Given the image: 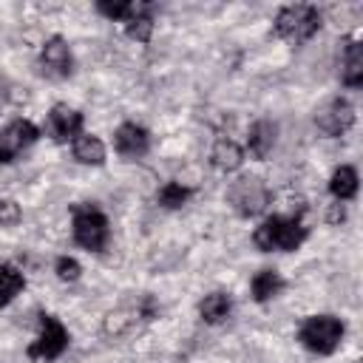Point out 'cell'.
Segmentation results:
<instances>
[{
    "instance_id": "6da1fadb",
    "label": "cell",
    "mask_w": 363,
    "mask_h": 363,
    "mask_svg": "<svg viewBox=\"0 0 363 363\" xmlns=\"http://www.w3.org/2000/svg\"><path fill=\"white\" fill-rule=\"evenodd\" d=\"M309 230L301 221V216H267L255 233L252 244L261 252H292L306 241Z\"/></svg>"
},
{
    "instance_id": "7a4b0ae2",
    "label": "cell",
    "mask_w": 363,
    "mask_h": 363,
    "mask_svg": "<svg viewBox=\"0 0 363 363\" xmlns=\"http://www.w3.org/2000/svg\"><path fill=\"white\" fill-rule=\"evenodd\" d=\"M318 31H320V11L309 3L284 6L275 14V23H272V34L292 43V45H301V43L312 40Z\"/></svg>"
},
{
    "instance_id": "3957f363",
    "label": "cell",
    "mask_w": 363,
    "mask_h": 363,
    "mask_svg": "<svg viewBox=\"0 0 363 363\" xmlns=\"http://www.w3.org/2000/svg\"><path fill=\"white\" fill-rule=\"evenodd\" d=\"M343 335H346L343 320L335 318V315H326V312L323 315H309L298 329L301 346L309 349L312 354H332L340 346Z\"/></svg>"
},
{
    "instance_id": "277c9868",
    "label": "cell",
    "mask_w": 363,
    "mask_h": 363,
    "mask_svg": "<svg viewBox=\"0 0 363 363\" xmlns=\"http://www.w3.org/2000/svg\"><path fill=\"white\" fill-rule=\"evenodd\" d=\"M71 235L88 252L105 250L108 235H111V227H108L105 213L99 207H94V204H77L71 210Z\"/></svg>"
},
{
    "instance_id": "5b68a950",
    "label": "cell",
    "mask_w": 363,
    "mask_h": 363,
    "mask_svg": "<svg viewBox=\"0 0 363 363\" xmlns=\"http://www.w3.org/2000/svg\"><path fill=\"white\" fill-rule=\"evenodd\" d=\"M227 204L241 216V218H255L267 210L269 204V187L258 179V176H238L235 182H230L227 187Z\"/></svg>"
},
{
    "instance_id": "8992f818",
    "label": "cell",
    "mask_w": 363,
    "mask_h": 363,
    "mask_svg": "<svg viewBox=\"0 0 363 363\" xmlns=\"http://www.w3.org/2000/svg\"><path fill=\"white\" fill-rule=\"evenodd\" d=\"M68 329L54 318V315H43L40 318V332L31 340V346L26 349V354L37 363H51L57 360L65 349H68Z\"/></svg>"
},
{
    "instance_id": "52a82bcc",
    "label": "cell",
    "mask_w": 363,
    "mask_h": 363,
    "mask_svg": "<svg viewBox=\"0 0 363 363\" xmlns=\"http://www.w3.org/2000/svg\"><path fill=\"white\" fill-rule=\"evenodd\" d=\"M315 125L320 133L326 136H343L352 125H354V108L349 99L343 96H335V99H326L318 111H315Z\"/></svg>"
},
{
    "instance_id": "ba28073f",
    "label": "cell",
    "mask_w": 363,
    "mask_h": 363,
    "mask_svg": "<svg viewBox=\"0 0 363 363\" xmlns=\"http://www.w3.org/2000/svg\"><path fill=\"white\" fill-rule=\"evenodd\" d=\"M40 136L37 125L28 119H11L6 128H0V162H14L28 145H34Z\"/></svg>"
},
{
    "instance_id": "9c48e42d",
    "label": "cell",
    "mask_w": 363,
    "mask_h": 363,
    "mask_svg": "<svg viewBox=\"0 0 363 363\" xmlns=\"http://www.w3.org/2000/svg\"><path fill=\"white\" fill-rule=\"evenodd\" d=\"M40 68H43V74H48L54 79L71 77V71H74V54H71L65 37L54 34V37H48L43 43V48H40Z\"/></svg>"
},
{
    "instance_id": "30bf717a",
    "label": "cell",
    "mask_w": 363,
    "mask_h": 363,
    "mask_svg": "<svg viewBox=\"0 0 363 363\" xmlns=\"http://www.w3.org/2000/svg\"><path fill=\"white\" fill-rule=\"evenodd\" d=\"M45 130L54 142H74L82 133V113L65 102L54 105L45 116Z\"/></svg>"
},
{
    "instance_id": "8fae6325",
    "label": "cell",
    "mask_w": 363,
    "mask_h": 363,
    "mask_svg": "<svg viewBox=\"0 0 363 363\" xmlns=\"http://www.w3.org/2000/svg\"><path fill=\"white\" fill-rule=\"evenodd\" d=\"M113 150L125 159H139L150 150V133L136 122H122L113 130Z\"/></svg>"
},
{
    "instance_id": "7c38bea8",
    "label": "cell",
    "mask_w": 363,
    "mask_h": 363,
    "mask_svg": "<svg viewBox=\"0 0 363 363\" xmlns=\"http://www.w3.org/2000/svg\"><path fill=\"white\" fill-rule=\"evenodd\" d=\"M275 142H278V125H275L272 119H258V122H252L250 136H247V150H250L252 159H267V156L272 153Z\"/></svg>"
},
{
    "instance_id": "4fadbf2b",
    "label": "cell",
    "mask_w": 363,
    "mask_h": 363,
    "mask_svg": "<svg viewBox=\"0 0 363 363\" xmlns=\"http://www.w3.org/2000/svg\"><path fill=\"white\" fill-rule=\"evenodd\" d=\"M71 153L79 164H88V167H102L105 159H108V147L99 136L94 133H79L74 142H71Z\"/></svg>"
},
{
    "instance_id": "5bb4252c",
    "label": "cell",
    "mask_w": 363,
    "mask_h": 363,
    "mask_svg": "<svg viewBox=\"0 0 363 363\" xmlns=\"http://www.w3.org/2000/svg\"><path fill=\"white\" fill-rule=\"evenodd\" d=\"M284 278H281V272L278 269H258L252 278H250V295H252V301L255 303H269L272 298H278L281 292H284Z\"/></svg>"
},
{
    "instance_id": "9a60e30c",
    "label": "cell",
    "mask_w": 363,
    "mask_h": 363,
    "mask_svg": "<svg viewBox=\"0 0 363 363\" xmlns=\"http://www.w3.org/2000/svg\"><path fill=\"white\" fill-rule=\"evenodd\" d=\"M210 162H213V167H218V170H224V173H233V170L241 167L244 150H241L238 142L221 136V139H216V145H213V150H210Z\"/></svg>"
},
{
    "instance_id": "2e32d148",
    "label": "cell",
    "mask_w": 363,
    "mask_h": 363,
    "mask_svg": "<svg viewBox=\"0 0 363 363\" xmlns=\"http://www.w3.org/2000/svg\"><path fill=\"white\" fill-rule=\"evenodd\" d=\"M230 312H233V298L227 292H210V295H204L199 301V318L204 323H210V326L227 320Z\"/></svg>"
},
{
    "instance_id": "e0dca14e",
    "label": "cell",
    "mask_w": 363,
    "mask_h": 363,
    "mask_svg": "<svg viewBox=\"0 0 363 363\" xmlns=\"http://www.w3.org/2000/svg\"><path fill=\"white\" fill-rule=\"evenodd\" d=\"M147 9H150V3H136V0H99L96 3V11L113 23H128Z\"/></svg>"
},
{
    "instance_id": "ac0fdd59",
    "label": "cell",
    "mask_w": 363,
    "mask_h": 363,
    "mask_svg": "<svg viewBox=\"0 0 363 363\" xmlns=\"http://www.w3.org/2000/svg\"><path fill=\"white\" fill-rule=\"evenodd\" d=\"M340 82L346 88H360L363 85V45L349 43L343 54V68H340Z\"/></svg>"
},
{
    "instance_id": "d6986e66",
    "label": "cell",
    "mask_w": 363,
    "mask_h": 363,
    "mask_svg": "<svg viewBox=\"0 0 363 363\" xmlns=\"http://www.w3.org/2000/svg\"><path fill=\"white\" fill-rule=\"evenodd\" d=\"M329 193L335 196V201H352L357 196V170L352 164L335 167L329 179Z\"/></svg>"
},
{
    "instance_id": "ffe728a7",
    "label": "cell",
    "mask_w": 363,
    "mask_h": 363,
    "mask_svg": "<svg viewBox=\"0 0 363 363\" xmlns=\"http://www.w3.org/2000/svg\"><path fill=\"white\" fill-rule=\"evenodd\" d=\"M23 289H26V275L14 264L0 261V309L9 306Z\"/></svg>"
},
{
    "instance_id": "44dd1931",
    "label": "cell",
    "mask_w": 363,
    "mask_h": 363,
    "mask_svg": "<svg viewBox=\"0 0 363 363\" xmlns=\"http://www.w3.org/2000/svg\"><path fill=\"white\" fill-rule=\"evenodd\" d=\"M190 187L187 184H182V182H167V184H162V190H159V204L164 207V210H179V207H184L187 204V199H190Z\"/></svg>"
},
{
    "instance_id": "7402d4cb",
    "label": "cell",
    "mask_w": 363,
    "mask_h": 363,
    "mask_svg": "<svg viewBox=\"0 0 363 363\" xmlns=\"http://www.w3.org/2000/svg\"><path fill=\"white\" fill-rule=\"evenodd\" d=\"M150 11H153V6L125 23V34H128L130 40H136V43H147V40H150V34H153V14H150Z\"/></svg>"
},
{
    "instance_id": "603a6c76",
    "label": "cell",
    "mask_w": 363,
    "mask_h": 363,
    "mask_svg": "<svg viewBox=\"0 0 363 363\" xmlns=\"http://www.w3.org/2000/svg\"><path fill=\"white\" fill-rule=\"evenodd\" d=\"M139 318V309H122V312H111L108 320H105V332L108 335H119L125 329H130Z\"/></svg>"
},
{
    "instance_id": "cb8c5ba5",
    "label": "cell",
    "mask_w": 363,
    "mask_h": 363,
    "mask_svg": "<svg viewBox=\"0 0 363 363\" xmlns=\"http://www.w3.org/2000/svg\"><path fill=\"white\" fill-rule=\"evenodd\" d=\"M54 272H57V278H60V281L74 284V281H79L82 267H79V261H77V258H71V255H60V258L54 261Z\"/></svg>"
},
{
    "instance_id": "d4e9b609",
    "label": "cell",
    "mask_w": 363,
    "mask_h": 363,
    "mask_svg": "<svg viewBox=\"0 0 363 363\" xmlns=\"http://www.w3.org/2000/svg\"><path fill=\"white\" fill-rule=\"evenodd\" d=\"M20 218H23L20 204H17L14 199H0V227L11 230V227H17V224H20Z\"/></svg>"
},
{
    "instance_id": "484cf974",
    "label": "cell",
    "mask_w": 363,
    "mask_h": 363,
    "mask_svg": "<svg viewBox=\"0 0 363 363\" xmlns=\"http://www.w3.org/2000/svg\"><path fill=\"white\" fill-rule=\"evenodd\" d=\"M326 221H329V224H343V221H346V204H343V201L329 204V210H326Z\"/></svg>"
}]
</instances>
